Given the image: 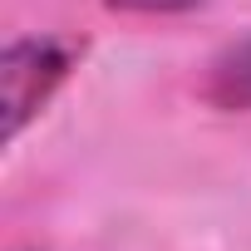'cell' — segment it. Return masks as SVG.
Wrapping results in <instances>:
<instances>
[{
	"instance_id": "cell-1",
	"label": "cell",
	"mask_w": 251,
	"mask_h": 251,
	"mask_svg": "<svg viewBox=\"0 0 251 251\" xmlns=\"http://www.w3.org/2000/svg\"><path fill=\"white\" fill-rule=\"evenodd\" d=\"M74 59H79V45L64 35H20L5 45V54H0V108H5L10 143L74 74Z\"/></svg>"
},
{
	"instance_id": "cell-2",
	"label": "cell",
	"mask_w": 251,
	"mask_h": 251,
	"mask_svg": "<svg viewBox=\"0 0 251 251\" xmlns=\"http://www.w3.org/2000/svg\"><path fill=\"white\" fill-rule=\"evenodd\" d=\"M202 99L212 108H226V113H246L251 108V35L226 45L212 64H207V79H202Z\"/></svg>"
},
{
	"instance_id": "cell-3",
	"label": "cell",
	"mask_w": 251,
	"mask_h": 251,
	"mask_svg": "<svg viewBox=\"0 0 251 251\" xmlns=\"http://www.w3.org/2000/svg\"><path fill=\"white\" fill-rule=\"evenodd\" d=\"M113 15H182V10H197L202 0H103Z\"/></svg>"
}]
</instances>
